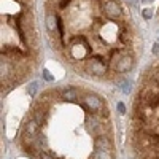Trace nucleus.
<instances>
[{"label":"nucleus","mask_w":159,"mask_h":159,"mask_svg":"<svg viewBox=\"0 0 159 159\" xmlns=\"http://www.w3.org/2000/svg\"><path fill=\"white\" fill-rule=\"evenodd\" d=\"M45 25H46V30L49 34H54L56 35V29H57V19L54 18V15L48 13L46 15V19H45Z\"/></svg>","instance_id":"nucleus-3"},{"label":"nucleus","mask_w":159,"mask_h":159,"mask_svg":"<svg viewBox=\"0 0 159 159\" xmlns=\"http://www.w3.org/2000/svg\"><path fill=\"white\" fill-rule=\"evenodd\" d=\"M43 76L48 80V81H52V80H54V78H52V75H51L48 70H43Z\"/></svg>","instance_id":"nucleus-5"},{"label":"nucleus","mask_w":159,"mask_h":159,"mask_svg":"<svg viewBox=\"0 0 159 159\" xmlns=\"http://www.w3.org/2000/svg\"><path fill=\"white\" fill-rule=\"evenodd\" d=\"M153 52H154V54H156V52H159V43H156V45H154V48H153Z\"/></svg>","instance_id":"nucleus-6"},{"label":"nucleus","mask_w":159,"mask_h":159,"mask_svg":"<svg viewBox=\"0 0 159 159\" xmlns=\"http://www.w3.org/2000/svg\"><path fill=\"white\" fill-rule=\"evenodd\" d=\"M142 2H143V3H151L153 0H142Z\"/></svg>","instance_id":"nucleus-7"},{"label":"nucleus","mask_w":159,"mask_h":159,"mask_svg":"<svg viewBox=\"0 0 159 159\" xmlns=\"http://www.w3.org/2000/svg\"><path fill=\"white\" fill-rule=\"evenodd\" d=\"M134 115L157 121L156 124L148 119L132 118L134 159H159V88L154 83L142 88Z\"/></svg>","instance_id":"nucleus-1"},{"label":"nucleus","mask_w":159,"mask_h":159,"mask_svg":"<svg viewBox=\"0 0 159 159\" xmlns=\"http://www.w3.org/2000/svg\"><path fill=\"white\" fill-rule=\"evenodd\" d=\"M102 7H103L105 15H107L110 19H116V18H119L123 15V8L116 0H105Z\"/></svg>","instance_id":"nucleus-2"},{"label":"nucleus","mask_w":159,"mask_h":159,"mask_svg":"<svg viewBox=\"0 0 159 159\" xmlns=\"http://www.w3.org/2000/svg\"><path fill=\"white\" fill-rule=\"evenodd\" d=\"M142 15H143L145 19H150V18L153 16V10H151V8H147V10H143V11H142Z\"/></svg>","instance_id":"nucleus-4"}]
</instances>
